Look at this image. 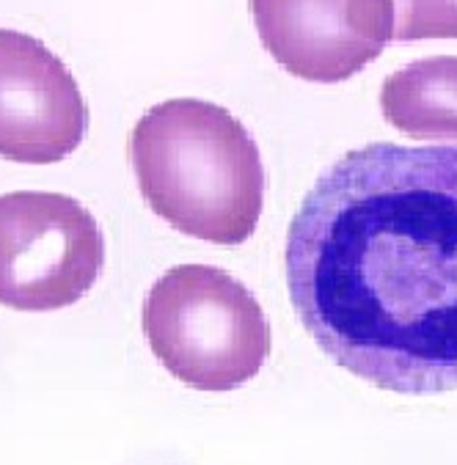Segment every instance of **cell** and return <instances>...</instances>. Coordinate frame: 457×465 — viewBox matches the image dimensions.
I'll use <instances>...</instances> for the list:
<instances>
[{"mask_svg": "<svg viewBox=\"0 0 457 465\" xmlns=\"http://www.w3.org/2000/svg\"><path fill=\"white\" fill-rule=\"evenodd\" d=\"M284 275L306 333L355 378L457 389V146L339 157L290 223Z\"/></svg>", "mask_w": 457, "mask_h": 465, "instance_id": "1", "label": "cell"}, {"mask_svg": "<svg viewBox=\"0 0 457 465\" xmlns=\"http://www.w3.org/2000/svg\"><path fill=\"white\" fill-rule=\"evenodd\" d=\"M141 196L176 232L240 245L264 207V165L251 133L221 105L179 97L149 108L130 135Z\"/></svg>", "mask_w": 457, "mask_h": 465, "instance_id": "2", "label": "cell"}, {"mask_svg": "<svg viewBox=\"0 0 457 465\" xmlns=\"http://www.w3.org/2000/svg\"><path fill=\"white\" fill-rule=\"evenodd\" d=\"M144 336L171 375L199 391H234L270 355V322L253 292L213 264L163 272L144 301Z\"/></svg>", "mask_w": 457, "mask_h": 465, "instance_id": "3", "label": "cell"}, {"mask_svg": "<svg viewBox=\"0 0 457 465\" xmlns=\"http://www.w3.org/2000/svg\"><path fill=\"white\" fill-rule=\"evenodd\" d=\"M105 267V237L77 199L45 191L0 196V303L58 312L77 303Z\"/></svg>", "mask_w": 457, "mask_h": 465, "instance_id": "4", "label": "cell"}, {"mask_svg": "<svg viewBox=\"0 0 457 465\" xmlns=\"http://www.w3.org/2000/svg\"><path fill=\"white\" fill-rule=\"evenodd\" d=\"M264 50L309 83H344L394 42L392 0H248Z\"/></svg>", "mask_w": 457, "mask_h": 465, "instance_id": "5", "label": "cell"}, {"mask_svg": "<svg viewBox=\"0 0 457 465\" xmlns=\"http://www.w3.org/2000/svg\"><path fill=\"white\" fill-rule=\"evenodd\" d=\"M85 133L88 108L66 64L39 39L0 28V157L61 163Z\"/></svg>", "mask_w": 457, "mask_h": 465, "instance_id": "6", "label": "cell"}, {"mask_svg": "<svg viewBox=\"0 0 457 465\" xmlns=\"http://www.w3.org/2000/svg\"><path fill=\"white\" fill-rule=\"evenodd\" d=\"M381 111L413 141H457V55L422 58L389 74Z\"/></svg>", "mask_w": 457, "mask_h": 465, "instance_id": "7", "label": "cell"}, {"mask_svg": "<svg viewBox=\"0 0 457 465\" xmlns=\"http://www.w3.org/2000/svg\"><path fill=\"white\" fill-rule=\"evenodd\" d=\"M394 42L457 39V0H392Z\"/></svg>", "mask_w": 457, "mask_h": 465, "instance_id": "8", "label": "cell"}]
</instances>
